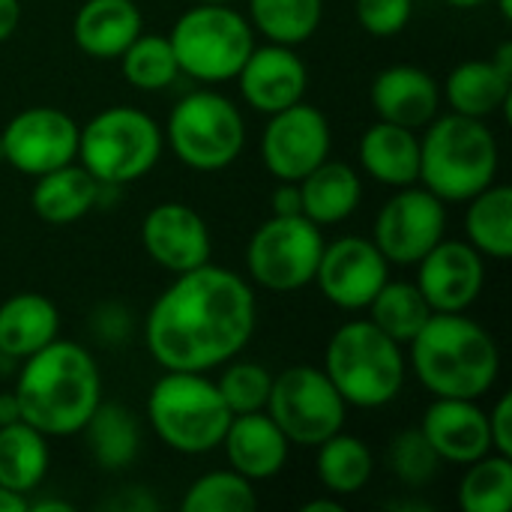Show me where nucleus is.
<instances>
[{
  "mask_svg": "<svg viewBox=\"0 0 512 512\" xmlns=\"http://www.w3.org/2000/svg\"><path fill=\"white\" fill-rule=\"evenodd\" d=\"M258 327V297L246 276L213 261L177 273L153 300L141 333L162 372H213L240 357Z\"/></svg>",
  "mask_w": 512,
  "mask_h": 512,
  "instance_id": "nucleus-1",
  "label": "nucleus"
},
{
  "mask_svg": "<svg viewBox=\"0 0 512 512\" xmlns=\"http://www.w3.org/2000/svg\"><path fill=\"white\" fill-rule=\"evenodd\" d=\"M12 390L24 423L45 438H72L102 402V372L84 345L57 336L18 363Z\"/></svg>",
  "mask_w": 512,
  "mask_h": 512,
  "instance_id": "nucleus-2",
  "label": "nucleus"
},
{
  "mask_svg": "<svg viewBox=\"0 0 512 512\" xmlns=\"http://www.w3.org/2000/svg\"><path fill=\"white\" fill-rule=\"evenodd\" d=\"M405 357L432 399H483L501 375L495 336L468 312H432Z\"/></svg>",
  "mask_w": 512,
  "mask_h": 512,
  "instance_id": "nucleus-3",
  "label": "nucleus"
},
{
  "mask_svg": "<svg viewBox=\"0 0 512 512\" xmlns=\"http://www.w3.org/2000/svg\"><path fill=\"white\" fill-rule=\"evenodd\" d=\"M501 147L486 120L438 114L420 135V186L444 204H465L498 180Z\"/></svg>",
  "mask_w": 512,
  "mask_h": 512,
  "instance_id": "nucleus-4",
  "label": "nucleus"
},
{
  "mask_svg": "<svg viewBox=\"0 0 512 512\" xmlns=\"http://www.w3.org/2000/svg\"><path fill=\"white\" fill-rule=\"evenodd\" d=\"M324 375L348 408L378 411L399 399L408 378L405 345L366 321H345L327 342Z\"/></svg>",
  "mask_w": 512,
  "mask_h": 512,
  "instance_id": "nucleus-5",
  "label": "nucleus"
},
{
  "mask_svg": "<svg viewBox=\"0 0 512 512\" xmlns=\"http://www.w3.org/2000/svg\"><path fill=\"white\" fill-rule=\"evenodd\" d=\"M231 417L210 372H162L147 396V420L156 438L180 456L219 450Z\"/></svg>",
  "mask_w": 512,
  "mask_h": 512,
  "instance_id": "nucleus-6",
  "label": "nucleus"
},
{
  "mask_svg": "<svg viewBox=\"0 0 512 512\" xmlns=\"http://www.w3.org/2000/svg\"><path fill=\"white\" fill-rule=\"evenodd\" d=\"M165 153V135L153 114L132 105H108L78 129L75 162L102 186H129L147 177Z\"/></svg>",
  "mask_w": 512,
  "mask_h": 512,
  "instance_id": "nucleus-7",
  "label": "nucleus"
},
{
  "mask_svg": "<svg viewBox=\"0 0 512 512\" xmlns=\"http://www.w3.org/2000/svg\"><path fill=\"white\" fill-rule=\"evenodd\" d=\"M168 42L180 75L216 87L237 78L255 48V30L246 12L234 9V3H192L174 21Z\"/></svg>",
  "mask_w": 512,
  "mask_h": 512,
  "instance_id": "nucleus-8",
  "label": "nucleus"
},
{
  "mask_svg": "<svg viewBox=\"0 0 512 512\" xmlns=\"http://www.w3.org/2000/svg\"><path fill=\"white\" fill-rule=\"evenodd\" d=\"M162 135L165 147H171L186 168L216 174L240 159L246 147V117L231 96L201 87L171 108Z\"/></svg>",
  "mask_w": 512,
  "mask_h": 512,
  "instance_id": "nucleus-9",
  "label": "nucleus"
},
{
  "mask_svg": "<svg viewBox=\"0 0 512 512\" xmlns=\"http://www.w3.org/2000/svg\"><path fill=\"white\" fill-rule=\"evenodd\" d=\"M282 429L291 447L315 450L327 438L345 429L348 405L324 375V369L300 363L273 375V387L264 408Z\"/></svg>",
  "mask_w": 512,
  "mask_h": 512,
  "instance_id": "nucleus-10",
  "label": "nucleus"
},
{
  "mask_svg": "<svg viewBox=\"0 0 512 512\" xmlns=\"http://www.w3.org/2000/svg\"><path fill=\"white\" fill-rule=\"evenodd\" d=\"M324 243L321 228L303 213L270 216L246 243L249 282L273 294H294L312 285Z\"/></svg>",
  "mask_w": 512,
  "mask_h": 512,
  "instance_id": "nucleus-11",
  "label": "nucleus"
},
{
  "mask_svg": "<svg viewBox=\"0 0 512 512\" xmlns=\"http://www.w3.org/2000/svg\"><path fill=\"white\" fill-rule=\"evenodd\" d=\"M333 129L321 108L306 99L267 117V126L258 141L261 162L270 177L300 183L312 168L330 159Z\"/></svg>",
  "mask_w": 512,
  "mask_h": 512,
  "instance_id": "nucleus-12",
  "label": "nucleus"
},
{
  "mask_svg": "<svg viewBox=\"0 0 512 512\" xmlns=\"http://www.w3.org/2000/svg\"><path fill=\"white\" fill-rule=\"evenodd\" d=\"M447 237V204L426 186H402L375 216L372 240L396 267H414Z\"/></svg>",
  "mask_w": 512,
  "mask_h": 512,
  "instance_id": "nucleus-13",
  "label": "nucleus"
},
{
  "mask_svg": "<svg viewBox=\"0 0 512 512\" xmlns=\"http://www.w3.org/2000/svg\"><path fill=\"white\" fill-rule=\"evenodd\" d=\"M78 123L51 105L18 111L0 132V159L18 174L39 177L78 156Z\"/></svg>",
  "mask_w": 512,
  "mask_h": 512,
  "instance_id": "nucleus-14",
  "label": "nucleus"
},
{
  "mask_svg": "<svg viewBox=\"0 0 512 512\" xmlns=\"http://www.w3.org/2000/svg\"><path fill=\"white\" fill-rule=\"evenodd\" d=\"M390 279V261L381 255L375 240L345 234L324 243L315 285L321 297L342 312H363Z\"/></svg>",
  "mask_w": 512,
  "mask_h": 512,
  "instance_id": "nucleus-15",
  "label": "nucleus"
},
{
  "mask_svg": "<svg viewBox=\"0 0 512 512\" xmlns=\"http://www.w3.org/2000/svg\"><path fill=\"white\" fill-rule=\"evenodd\" d=\"M141 249L156 267L177 276L213 258V234L195 207L183 201H162L141 219Z\"/></svg>",
  "mask_w": 512,
  "mask_h": 512,
  "instance_id": "nucleus-16",
  "label": "nucleus"
},
{
  "mask_svg": "<svg viewBox=\"0 0 512 512\" xmlns=\"http://www.w3.org/2000/svg\"><path fill=\"white\" fill-rule=\"evenodd\" d=\"M414 267L432 312H468L486 288V258L468 240L444 237Z\"/></svg>",
  "mask_w": 512,
  "mask_h": 512,
  "instance_id": "nucleus-17",
  "label": "nucleus"
},
{
  "mask_svg": "<svg viewBox=\"0 0 512 512\" xmlns=\"http://www.w3.org/2000/svg\"><path fill=\"white\" fill-rule=\"evenodd\" d=\"M237 87L243 102L258 114H276L300 99H306L309 69L291 45L264 42L255 45L237 72Z\"/></svg>",
  "mask_w": 512,
  "mask_h": 512,
  "instance_id": "nucleus-18",
  "label": "nucleus"
},
{
  "mask_svg": "<svg viewBox=\"0 0 512 512\" xmlns=\"http://www.w3.org/2000/svg\"><path fill=\"white\" fill-rule=\"evenodd\" d=\"M420 432L447 465L465 468L492 453L489 417L480 408V399H432L420 420Z\"/></svg>",
  "mask_w": 512,
  "mask_h": 512,
  "instance_id": "nucleus-19",
  "label": "nucleus"
},
{
  "mask_svg": "<svg viewBox=\"0 0 512 512\" xmlns=\"http://www.w3.org/2000/svg\"><path fill=\"white\" fill-rule=\"evenodd\" d=\"M369 102L378 120L405 129H423L441 114V84L432 72L420 66L396 63L375 75L369 87Z\"/></svg>",
  "mask_w": 512,
  "mask_h": 512,
  "instance_id": "nucleus-20",
  "label": "nucleus"
},
{
  "mask_svg": "<svg viewBox=\"0 0 512 512\" xmlns=\"http://www.w3.org/2000/svg\"><path fill=\"white\" fill-rule=\"evenodd\" d=\"M228 468L252 483L273 480L285 471L291 444L267 411L234 414L222 438Z\"/></svg>",
  "mask_w": 512,
  "mask_h": 512,
  "instance_id": "nucleus-21",
  "label": "nucleus"
},
{
  "mask_svg": "<svg viewBox=\"0 0 512 512\" xmlns=\"http://www.w3.org/2000/svg\"><path fill=\"white\" fill-rule=\"evenodd\" d=\"M144 30L135 0H84L72 18V42L93 60H117Z\"/></svg>",
  "mask_w": 512,
  "mask_h": 512,
  "instance_id": "nucleus-22",
  "label": "nucleus"
},
{
  "mask_svg": "<svg viewBox=\"0 0 512 512\" xmlns=\"http://www.w3.org/2000/svg\"><path fill=\"white\" fill-rule=\"evenodd\" d=\"M357 159L366 177L381 186L402 189L420 183V135L387 120H375L357 144Z\"/></svg>",
  "mask_w": 512,
  "mask_h": 512,
  "instance_id": "nucleus-23",
  "label": "nucleus"
},
{
  "mask_svg": "<svg viewBox=\"0 0 512 512\" xmlns=\"http://www.w3.org/2000/svg\"><path fill=\"white\" fill-rule=\"evenodd\" d=\"M60 336V312L51 297L36 291L12 294L0 303V357L27 360Z\"/></svg>",
  "mask_w": 512,
  "mask_h": 512,
  "instance_id": "nucleus-24",
  "label": "nucleus"
},
{
  "mask_svg": "<svg viewBox=\"0 0 512 512\" xmlns=\"http://www.w3.org/2000/svg\"><path fill=\"white\" fill-rule=\"evenodd\" d=\"M297 186H300L303 216L312 219L318 228H330L351 219L363 201L360 171L336 159H327L318 168H312Z\"/></svg>",
  "mask_w": 512,
  "mask_h": 512,
  "instance_id": "nucleus-25",
  "label": "nucleus"
},
{
  "mask_svg": "<svg viewBox=\"0 0 512 512\" xmlns=\"http://www.w3.org/2000/svg\"><path fill=\"white\" fill-rule=\"evenodd\" d=\"M30 207L48 225H72L99 207V183L78 162L60 165L36 177Z\"/></svg>",
  "mask_w": 512,
  "mask_h": 512,
  "instance_id": "nucleus-26",
  "label": "nucleus"
},
{
  "mask_svg": "<svg viewBox=\"0 0 512 512\" xmlns=\"http://www.w3.org/2000/svg\"><path fill=\"white\" fill-rule=\"evenodd\" d=\"M441 96L447 99L453 114L489 120L492 114L510 108L512 78L504 75L492 60H465L453 66Z\"/></svg>",
  "mask_w": 512,
  "mask_h": 512,
  "instance_id": "nucleus-27",
  "label": "nucleus"
},
{
  "mask_svg": "<svg viewBox=\"0 0 512 512\" xmlns=\"http://www.w3.org/2000/svg\"><path fill=\"white\" fill-rule=\"evenodd\" d=\"M48 441L51 438H45L24 420L0 426V486L30 498L48 477Z\"/></svg>",
  "mask_w": 512,
  "mask_h": 512,
  "instance_id": "nucleus-28",
  "label": "nucleus"
},
{
  "mask_svg": "<svg viewBox=\"0 0 512 512\" xmlns=\"http://www.w3.org/2000/svg\"><path fill=\"white\" fill-rule=\"evenodd\" d=\"M87 438V450L102 471H126L141 453V426L135 414L120 402H99L81 429Z\"/></svg>",
  "mask_w": 512,
  "mask_h": 512,
  "instance_id": "nucleus-29",
  "label": "nucleus"
},
{
  "mask_svg": "<svg viewBox=\"0 0 512 512\" xmlns=\"http://www.w3.org/2000/svg\"><path fill=\"white\" fill-rule=\"evenodd\" d=\"M315 474L327 489V495L351 498L369 486L375 474V456L363 438L348 435L342 429L315 447Z\"/></svg>",
  "mask_w": 512,
  "mask_h": 512,
  "instance_id": "nucleus-30",
  "label": "nucleus"
},
{
  "mask_svg": "<svg viewBox=\"0 0 512 512\" xmlns=\"http://www.w3.org/2000/svg\"><path fill=\"white\" fill-rule=\"evenodd\" d=\"M465 237L489 261L512 258V189L492 183L471 201H465Z\"/></svg>",
  "mask_w": 512,
  "mask_h": 512,
  "instance_id": "nucleus-31",
  "label": "nucleus"
},
{
  "mask_svg": "<svg viewBox=\"0 0 512 512\" xmlns=\"http://www.w3.org/2000/svg\"><path fill=\"white\" fill-rule=\"evenodd\" d=\"M246 18L267 42L297 48L318 33L324 0H249Z\"/></svg>",
  "mask_w": 512,
  "mask_h": 512,
  "instance_id": "nucleus-32",
  "label": "nucleus"
},
{
  "mask_svg": "<svg viewBox=\"0 0 512 512\" xmlns=\"http://www.w3.org/2000/svg\"><path fill=\"white\" fill-rule=\"evenodd\" d=\"M366 309H369V321L399 345H408L432 318V306L426 303L420 288L402 279H387Z\"/></svg>",
  "mask_w": 512,
  "mask_h": 512,
  "instance_id": "nucleus-33",
  "label": "nucleus"
},
{
  "mask_svg": "<svg viewBox=\"0 0 512 512\" xmlns=\"http://www.w3.org/2000/svg\"><path fill=\"white\" fill-rule=\"evenodd\" d=\"M465 477L456 489L462 512H507L512 504V456L486 453L465 465Z\"/></svg>",
  "mask_w": 512,
  "mask_h": 512,
  "instance_id": "nucleus-34",
  "label": "nucleus"
},
{
  "mask_svg": "<svg viewBox=\"0 0 512 512\" xmlns=\"http://www.w3.org/2000/svg\"><path fill=\"white\" fill-rule=\"evenodd\" d=\"M117 63H120V72L129 81V87L144 90V93L168 90L180 75V66H177V57H174V48H171L168 36L144 33V30L117 57Z\"/></svg>",
  "mask_w": 512,
  "mask_h": 512,
  "instance_id": "nucleus-35",
  "label": "nucleus"
},
{
  "mask_svg": "<svg viewBox=\"0 0 512 512\" xmlns=\"http://www.w3.org/2000/svg\"><path fill=\"white\" fill-rule=\"evenodd\" d=\"M183 512H252L258 507L255 483L225 468L201 474L180 501Z\"/></svg>",
  "mask_w": 512,
  "mask_h": 512,
  "instance_id": "nucleus-36",
  "label": "nucleus"
},
{
  "mask_svg": "<svg viewBox=\"0 0 512 512\" xmlns=\"http://www.w3.org/2000/svg\"><path fill=\"white\" fill-rule=\"evenodd\" d=\"M219 378L216 387L228 405L231 414H252V411H264L267 408V396L273 387V372L258 363V360H228L225 366H219Z\"/></svg>",
  "mask_w": 512,
  "mask_h": 512,
  "instance_id": "nucleus-37",
  "label": "nucleus"
},
{
  "mask_svg": "<svg viewBox=\"0 0 512 512\" xmlns=\"http://www.w3.org/2000/svg\"><path fill=\"white\" fill-rule=\"evenodd\" d=\"M387 471L405 486V489H426L438 471H441V459L432 450V444L426 441V435L417 429H402L390 447H387Z\"/></svg>",
  "mask_w": 512,
  "mask_h": 512,
  "instance_id": "nucleus-38",
  "label": "nucleus"
},
{
  "mask_svg": "<svg viewBox=\"0 0 512 512\" xmlns=\"http://www.w3.org/2000/svg\"><path fill=\"white\" fill-rule=\"evenodd\" d=\"M357 24L375 39L399 36L414 18V0H354Z\"/></svg>",
  "mask_w": 512,
  "mask_h": 512,
  "instance_id": "nucleus-39",
  "label": "nucleus"
},
{
  "mask_svg": "<svg viewBox=\"0 0 512 512\" xmlns=\"http://www.w3.org/2000/svg\"><path fill=\"white\" fill-rule=\"evenodd\" d=\"M87 327H90V336H93L96 345L117 351V348H123L132 339V333H135V315L120 300H105V303H99L90 312V324Z\"/></svg>",
  "mask_w": 512,
  "mask_h": 512,
  "instance_id": "nucleus-40",
  "label": "nucleus"
},
{
  "mask_svg": "<svg viewBox=\"0 0 512 512\" xmlns=\"http://www.w3.org/2000/svg\"><path fill=\"white\" fill-rule=\"evenodd\" d=\"M486 417H489L492 453L512 456V396L510 393H504Z\"/></svg>",
  "mask_w": 512,
  "mask_h": 512,
  "instance_id": "nucleus-41",
  "label": "nucleus"
},
{
  "mask_svg": "<svg viewBox=\"0 0 512 512\" xmlns=\"http://www.w3.org/2000/svg\"><path fill=\"white\" fill-rule=\"evenodd\" d=\"M270 210H273V216H297V213H303L300 186L288 183V180H279V186L270 195Z\"/></svg>",
  "mask_w": 512,
  "mask_h": 512,
  "instance_id": "nucleus-42",
  "label": "nucleus"
},
{
  "mask_svg": "<svg viewBox=\"0 0 512 512\" xmlns=\"http://www.w3.org/2000/svg\"><path fill=\"white\" fill-rule=\"evenodd\" d=\"M108 507H117V510H132V512H150V510H159V504H156V498H150L144 489H132V492H123L117 501H111Z\"/></svg>",
  "mask_w": 512,
  "mask_h": 512,
  "instance_id": "nucleus-43",
  "label": "nucleus"
},
{
  "mask_svg": "<svg viewBox=\"0 0 512 512\" xmlns=\"http://www.w3.org/2000/svg\"><path fill=\"white\" fill-rule=\"evenodd\" d=\"M21 21V0H0V42H6Z\"/></svg>",
  "mask_w": 512,
  "mask_h": 512,
  "instance_id": "nucleus-44",
  "label": "nucleus"
},
{
  "mask_svg": "<svg viewBox=\"0 0 512 512\" xmlns=\"http://www.w3.org/2000/svg\"><path fill=\"white\" fill-rule=\"evenodd\" d=\"M15 420H21V405H18L15 390L0 393V426H9V423H15Z\"/></svg>",
  "mask_w": 512,
  "mask_h": 512,
  "instance_id": "nucleus-45",
  "label": "nucleus"
},
{
  "mask_svg": "<svg viewBox=\"0 0 512 512\" xmlns=\"http://www.w3.org/2000/svg\"><path fill=\"white\" fill-rule=\"evenodd\" d=\"M30 507V498L27 495H18V492H9L0 486V512H27Z\"/></svg>",
  "mask_w": 512,
  "mask_h": 512,
  "instance_id": "nucleus-46",
  "label": "nucleus"
},
{
  "mask_svg": "<svg viewBox=\"0 0 512 512\" xmlns=\"http://www.w3.org/2000/svg\"><path fill=\"white\" fill-rule=\"evenodd\" d=\"M33 512H72V504L63 501V498H33L30 495V507Z\"/></svg>",
  "mask_w": 512,
  "mask_h": 512,
  "instance_id": "nucleus-47",
  "label": "nucleus"
},
{
  "mask_svg": "<svg viewBox=\"0 0 512 512\" xmlns=\"http://www.w3.org/2000/svg\"><path fill=\"white\" fill-rule=\"evenodd\" d=\"M303 512H342V501L333 495V498H315V501H309V504H303L300 507Z\"/></svg>",
  "mask_w": 512,
  "mask_h": 512,
  "instance_id": "nucleus-48",
  "label": "nucleus"
},
{
  "mask_svg": "<svg viewBox=\"0 0 512 512\" xmlns=\"http://www.w3.org/2000/svg\"><path fill=\"white\" fill-rule=\"evenodd\" d=\"M492 63L504 72V75H510L512 78V42H504L498 51H495V57H492Z\"/></svg>",
  "mask_w": 512,
  "mask_h": 512,
  "instance_id": "nucleus-49",
  "label": "nucleus"
},
{
  "mask_svg": "<svg viewBox=\"0 0 512 512\" xmlns=\"http://www.w3.org/2000/svg\"><path fill=\"white\" fill-rule=\"evenodd\" d=\"M444 3L453 9H480V6H489L492 0H444Z\"/></svg>",
  "mask_w": 512,
  "mask_h": 512,
  "instance_id": "nucleus-50",
  "label": "nucleus"
},
{
  "mask_svg": "<svg viewBox=\"0 0 512 512\" xmlns=\"http://www.w3.org/2000/svg\"><path fill=\"white\" fill-rule=\"evenodd\" d=\"M492 3L498 6L501 18H504V21H510V18H512V0H492Z\"/></svg>",
  "mask_w": 512,
  "mask_h": 512,
  "instance_id": "nucleus-51",
  "label": "nucleus"
},
{
  "mask_svg": "<svg viewBox=\"0 0 512 512\" xmlns=\"http://www.w3.org/2000/svg\"><path fill=\"white\" fill-rule=\"evenodd\" d=\"M192 3H237V0H192Z\"/></svg>",
  "mask_w": 512,
  "mask_h": 512,
  "instance_id": "nucleus-52",
  "label": "nucleus"
}]
</instances>
